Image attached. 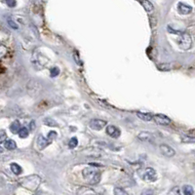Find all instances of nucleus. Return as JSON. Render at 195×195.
Segmentation results:
<instances>
[{
  "mask_svg": "<svg viewBox=\"0 0 195 195\" xmlns=\"http://www.w3.org/2000/svg\"><path fill=\"white\" fill-rule=\"evenodd\" d=\"M82 175H83V178L86 180V182L90 184L99 183L102 178V174L98 172V170L93 167L85 168L82 172Z\"/></svg>",
  "mask_w": 195,
  "mask_h": 195,
  "instance_id": "1",
  "label": "nucleus"
},
{
  "mask_svg": "<svg viewBox=\"0 0 195 195\" xmlns=\"http://www.w3.org/2000/svg\"><path fill=\"white\" fill-rule=\"evenodd\" d=\"M40 183H41V178L36 175H32L28 178H23V182H22L23 186L25 188L30 189V190H35V189H37L38 186H40Z\"/></svg>",
  "mask_w": 195,
  "mask_h": 195,
  "instance_id": "2",
  "label": "nucleus"
},
{
  "mask_svg": "<svg viewBox=\"0 0 195 195\" xmlns=\"http://www.w3.org/2000/svg\"><path fill=\"white\" fill-rule=\"evenodd\" d=\"M178 35H180V37H178V46H180L182 50H188L192 45L191 36L187 32H184V31H181V32L178 33Z\"/></svg>",
  "mask_w": 195,
  "mask_h": 195,
  "instance_id": "3",
  "label": "nucleus"
},
{
  "mask_svg": "<svg viewBox=\"0 0 195 195\" xmlns=\"http://www.w3.org/2000/svg\"><path fill=\"white\" fill-rule=\"evenodd\" d=\"M141 178H143L144 181L146 182H154L157 178L156 171L152 169V168H146V169L144 170V174L141 175Z\"/></svg>",
  "mask_w": 195,
  "mask_h": 195,
  "instance_id": "4",
  "label": "nucleus"
},
{
  "mask_svg": "<svg viewBox=\"0 0 195 195\" xmlns=\"http://www.w3.org/2000/svg\"><path fill=\"white\" fill-rule=\"evenodd\" d=\"M107 121L102 120V119H92L90 122H89V127L93 130L99 131L103 128H104L107 126Z\"/></svg>",
  "mask_w": 195,
  "mask_h": 195,
  "instance_id": "5",
  "label": "nucleus"
},
{
  "mask_svg": "<svg viewBox=\"0 0 195 195\" xmlns=\"http://www.w3.org/2000/svg\"><path fill=\"white\" fill-rule=\"evenodd\" d=\"M153 120L160 126H168L171 124V119L164 114L157 113L153 116Z\"/></svg>",
  "mask_w": 195,
  "mask_h": 195,
  "instance_id": "6",
  "label": "nucleus"
},
{
  "mask_svg": "<svg viewBox=\"0 0 195 195\" xmlns=\"http://www.w3.org/2000/svg\"><path fill=\"white\" fill-rule=\"evenodd\" d=\"M107 134L112 139H118L121 135V132L117 127H115V126L108 125L107 126Z\"/></svg>",
  "mask_w": 195,
  "mask_h": 195,
  "instance_id": "7",
  "label": "nucleus"
},
{
  "mask_svg": "<svg viewBox=\"0 0 195 195\" xmlns=\"http://www.w3.org/2000/svg\"><path fill=\"white\" fill-rule=\"evenodd\" d=\"M160 151L163 155H165L167 157H173L176 154L175 149L168 144H161L160 145Z\"/></svg>",
  "mask_w": 195,
  "mask_h": 195,
  "instance_id": "8",
  "label": "nucleus"
},
{
  "mask_svg": "<svg viewBox=\"0 0 195 195\" xmlns=\"http://www.w3.org/2000/svg\"><path fill=\"white\" fill-rule=\"evenodd\" d=\"M51 144V141H49L47 138H44L43 136L40 135L37 138V146L39 149H44L47 145H49Z\"/></svg>",
  "mask_w": 195,
  "mask_h": 195,
  "instance_id": "9",
  "label": "nucleus"
},
{
  "mask_svg": "<svg viewBox=\"0 0 195 195\" xmlns=\"http://www.w3.org/2000/svg\"><path fill=\"white\" fill-rule=\"evenodd\" d=\"M178 10L182 15H187L189 13H191L192 7L189 6V5H187V4H184V3L181 2V3H178Z\"/></svg>",
  "mask_w": 195,
  "mask_h": 195,
  "instance_id": "10",
  "label": "nucleus"
},
{
  "mask_svg": "<svg viewBox=\"0 0 195 195\" xmlns=\"http://www.w3.org/2000/svg\"><path fill=\"white\" fill-rule=\"evenodd\" d=\"M138 139L141 141H152L154 140L153 136H152L149 132H141L138 135Z\"/></svg>",
  "mask_w": 195,
  "mask_h": 195,
  "instance_id": "11",
  "label": "nucleus"
},
{
  "mask_svg": "<svg viewBox=\"0 0 195 195\" xmlns=\"http://www.w3.org/2000/svg\"><path fill=\"white\" fill-rule=\"evenodd\" d=\"M139 2L141 3V6L144 7V9L145 10L146 12H152L153 11V9H154V6H153V4H152L149 0H139Z\"/></svg>",
  "mask_w": 195,
  "mask_h": 195,
  "instance_id": "12",
  "label": "nucleus"
},
{
  "mask_svg": "<svg viewBox=\"0 0 195 195\" xmlns=\"http://www.w3.org/2000/svg\"><path fill=\"white\" fill-rule=\"evenodd\" d=\"M4 147L8 150H14L17 148V144H16V141L13 140H7L5 141L4 143Z\"/></svg>",
  "mask_w": 195,
  "mask_h": 195,
  "instance_id": "13",
  "label": "nucleus"
},
{
  "mask_svg": "<svg viewBox=\"0 0 195 195\" xmlns=\"http://www.w3.org/2000/svg\"><path fill=\"white\" fill-rule=\"evenodd\" d=\"M137 116H138L141 120L145 121V122H149L152 119H153V116L149 113H143V112H137Z\"/></svg>",
  "mask_w": 195,
  "mask_h": 195,
  "instance_id": "14",
  "label": "nucleus"
},
{
  "mask_svg": "<svg viewBox=\"0 0 195 195\" xmlns=\"http://www.w3.org/2000/svg\"><path fill=\"white\" fill-rule=\"evenodd\" d=\"M10 168H11V171L15 174V175H21V174L23 173V169L22 167H21L19 164H17V163H12L11 165H10Z\"/></svg>",
  "mask_w": 195,
  "mask_h": 195,
  "instance_id": "15",
  "label": "nucleus"
},
{
  "mask_svg": "<svg viewBox=\"0 0 195 195\" xmlns=\"http://www.w3.org/2000/svg\"><path fill=\"white\" fill-rule=\"evenodd\" d=\"M20 129H21V123L18 120L14 121V122L11 124V126H10V130H11V132L13 134H18Z\"/></svg>",
  "mask_w": 195,
  "mask_h": 195,
  "instance_id": "16",
  "label": "nucleus"
},
{
  "mask_svg": "<svg viewBox=\"0 0 195 195\" xmlns=\"http://www.w3.org/2000/svg\"><path fill=\"white\" fill-rule=\"evenodd\" d=\"M19 137L20 138H22V139H25V138H28V135H29V132H28V130L26 129V128H24V127H23V128H21L20 129V131H19Z\"/></svg>",
  "mask_w": 195,
  "mask_h": 195,
  "instance_id": "17",
  "label": "nucleus"
},
{
  "mask_svg": "<svg viewBox=\"0 0 195 195\" xmlns=\"http://www.w3.org/2000/svg\"><path fill=\"white\" fill-rule=\"evenodd\" d=\"M77 193L78 194H91V193H93V194H96V191L95 190H93V189H90V188H87V187H80V189H79V190L77 191Z\"/></svg>",
  "mask_w": 195,
  "mask_h": 195,
  "instance_id": "18",
  "label": "nucleus"
},
{
  "mask_svg": "<svg viewBox=\"0 0 195 195\" xmlns=\"http://www.w3.org/2000/svg\"><path fill=\"white\" fill-rule=\"evenodd\" d=\"M77 145H78V140L75 137H73V138H71L70 141H68V147H69L70 149H73L75 148Z\"/></svg>",
  "mask_w": 195,
  "mask_h": 195,
  "instance_id": "19",
  "label": "nucleus"
},
{
  "mask_svg": "<svg viewBox=\"0 0 195 195\" xmlns=\"http://www.w3.org/2000/svg\"><path fill=\"white\" fill-rule=\"evenodd\" d=\"M44 123L47 125V126H49V127H57L58 124L57 122L54 120V119H52V118H45L44 119Z\"/></svg>",
  "mask_w": 195,
  "mask_h": 195,
  "instance_id": "20",
  "label": "nucleus"
},
{
  "mask_svg": "<svg viewBox=\"0 0 195 195\" xmlns=\"http://www.w3.org/2000/svg\"><path fill=\"white\" fill-rule=\"evenodd\" d=\"M182 191L186 195H192L194 193L193 187L191 186H184L182 187Z\"/></svg>",
  "mask_w": 195,
  "mask_h": 195,
  "instance_id": "21",
  "label": "nucleus"
},
{
  "mask_svg": "<svg viewBox=\"0 0 195 195\" xmlns=\"http://www.w3.org/2000/svg\"><path fill=\"white\" fill-rule=\"evenodd\" d=\"M7 52H8V49H7V47H6V46H4V45H0V59H2L3 57L6 56Z\"/></svg>",
  "mask_w": 195,
  "mask_h": 195,
  "instance_id": "22",
  "label": "nucleus"
},
{
  "mask_svg": "<svg viewBox=\"0 0 195 195\" xmlns=\"http://www.w3.org/2000/svg\"><path fill=\"white\" fill-rule=\"evenodd\" d=\"M60 74V69L58 67H53L50 69V75L51 77H56Z\"/></svg>",
  "mask_w": 195,
  "mask_h": 195,
  "instance_id": "23",
  "label": "nucleus"
},
{
  "mask_svg": "<svg viewBox=\"0 0 195 195\" xmlns=\"http://www.w3.org/2000/svg\"><path fill=\"white\" fill-rule=\"evenodd\" d=\"M113 192H114V194H116V195H122V194H124V195H128L127 191H125L124 189H122L121 187H116V188H114Z\"/></svg>",
  "mask_w": 195,
  "mask_h": 195,
  "instance_id": "24",
  "label": "nucleus"
},
{
  "mask_svg": "<svg viewBox=\"0 0 195 195\" xmlns=\"http://www.w3.org/2000/svg\"><path fill=\"white\" fill-rule=\"evenodd\" d=\"M7 22H8V24H9L10 28H14V29H18V28H19L18 24H16L12 19H10V18L7 19Z\"/></svg>",
  "mask_w": 195,
  "mask_h": 195,
  "instance_id": "25",
  "label": "nucleus"
},
{
  "mask_svg": "<svg viewBox=\"0 0 195 195\" xmlns=\"http://www.w3.org/2000/svg\"><path fill=\"white\" fill-rule=\"evenodd\" d=\"M56 138H57V133H56L55 131H51V132H49V135H48V137H47V139L52 141H54Z\"/></svg>",
  "mask_w": 195,
  "mask_h": 195,
  "instance_id": "26",
  "label": "nucleus"
},
{
  "mask_svg": "<svg viewBox=\"0 0 195 195\" xmlns=\"http://www.w3.org/2000/svg\"><path fill=\"white\" fill-rule=\"evenodd\" d=\"M183 143H195L194 138H189V137H183L182 138Z\"/></svg>",
  "mask_w": 195,
  "mask_h": 195,
  "instance_id": "27",
  "label": "nucleus"
},
{
  "mask_svg": "<svg viewBox=\"0 0 195 195\" xmlns=\"http://www.w3.org/2000/svg\"><path fill=\"white\" fill-rule=\"evenodd\" d=\"M6 4L8 5L9 7H15L16 5H17V2H16V0H6Z\"/></svg>",
  "mask_w": 195,
  "mask_h": 195,
  "instance_id": "28",
  "label": "nucleus"
},
{
  "mask_svg": "<svg viewBox=\"0 0 195 195\" xmlns=\"http://www.w3.org/2000/svg\"><path fill=\"white\" fill-rule=\"evenodd\" d=\"M159 68H161V69L165 70V71H168L171 68V66L169 65H162V66H159Z\"/></svg>",
  "mask_w": 195,
  "mask_h": 195,
  "instance_id": "29",
  "label": "nucleus"
},
{
  "mask_svg": "<svg viewBox=\"0 0 195 195\" xmlns=\"http://www.w3.org/2000/svg\"><path fill=\"white\" fill-rule=\"evenodd\" d=\"M5 139H6V134H5V132L2 131V132H0V143L3 141H5Z\"/></svg>",
  "mask_w": 195,
  "mask_h": 195,
  "instance_id": "30",
  "label": "nucleus"
},
{
  "mask_svg": "<svg viewBox=\"0 0 195 195\" xmlns=\"http://www.w3.org/2000/svg\"><path fill=\"white\" fill-rule=\"evenodd\" d=\"M30 129L34 130V121H31L30 122Z\"/></svg>",
  "mask_w": 195,
  "mask_h": 195,
  "instance_id": "31",
  "label": "nucleus"
},
{
  "mask_svg": "<svg viewBox=\"0 0 195 195\" xmlns=\"http://www.w3.org/2000/svg\"><path fill=\"white\" fill-rule=\"evenodd\" d=\"M3 152H4V147L0 144V153H3Z\"/></svg>",
  "mask_w": 195,
  "mask_h": 195,
  "instance_id": "32",
  "label": "nucleus"
}]
</instances>
